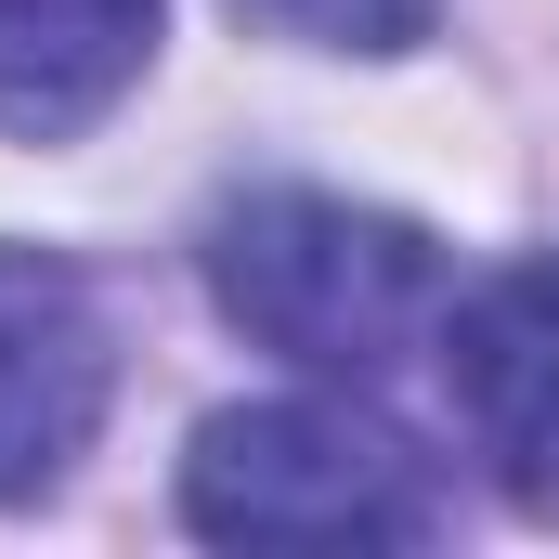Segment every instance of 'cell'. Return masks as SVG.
<instances>
[{
    "label": "cell",
    "instance_id": "8992f818",
    "mask_svg": "<svg viewBox=\"0 0 559 559\" xmlns=\"http://www.w3.org/2000/svg\"><path fill=\"white\" fill-rule=\"evenodd\" d=\"M235 13L274 39H312V52H404V39H429L442 0H235Z\"/></svg>",
    "mask_w": 559,
    "mask_h": 559
},
{
    "label": "cell",
    "instance_id": "6da1fadb",
    "mask_svg": "<svg viewBox=\"0 0 559 559\" xmlns=\"http://www.w3.org/2000/svg\"><path fill=\"white\" fill-rule=\"evenodd\" d=\"M209 286L222 312L312 365V378H391L429 325L455 312V274L417 222L391 209H352V195H312V182H261L209 222Z\"/></svg>",
    "mask_w": 559,
    "mask_h": 559
},
{
    "label": "cell",
    "instance_id": "277c9868",
    "mask_svg": "<svg viewBox=\"0 0 559 559\" xmlns=\"http://www.w3.org/2000/svg\"><path fill=\"white\" fill-rule=\"evenodd\" d=\"M105 391H118V338L92 274L52 248H0V508L92 455Z\"/></svg>",
    "mask_w": 559,
    "mask_h": 559
},
{
    "label": "cell",
    "instance_id": "3957f363",
    "mask_svg": "<svg viewBox=\"0 0 559 559\" xmlns=\"http://www.w3.org/2000/svg\"><path fill=\"white\" fill-rule=\"evenodd\" d=\"M442 391L468 417V455L521 521H559V248L455 286L442 312Z\"/></svg>",
    "mask_w": 559,
    "mask_h": 559
},
{
    "label": "cell",
    "instance_id": "7a4b0ae2",
    "mask_svg": "<svg viewBox=\"0 0 559 559\" xmlns=\"http://www.w3.org/2000/svg\"><path fill=\"white\" fill-rule=\"evenodd\" d=\"M182 521L222 547H417L442 534V495L352 404H235L182 455Z\"/></svg>",
    "mask_w": 559,
    "mask_h": 559
},
{
    "label": "cell",
    "instance_id": "5b68a950",
    "mask_svg": "<svg viewBox=\"0 0 559 559\" xmlns=\"http://www.w3.org/2000/svg\"><path fill=\"white\" fill-rule=\"evenodd\" d=\"M156 52V0H0V143H79Z\"/></svg>",
    "mask_w": 559,
    "mask_h": 559
}]
</instances>
